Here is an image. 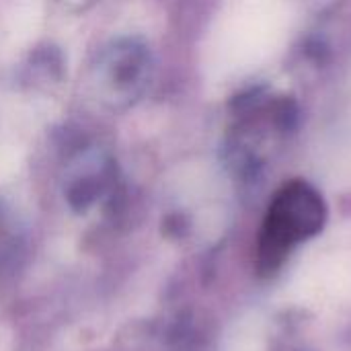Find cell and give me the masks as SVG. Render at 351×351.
Returning a JSON list of instances; mask_svg holds the SVG:
<instances>
[{
  "label": "cell",
  "mask_w": 351,
  "mask_h": 351,
  "mask_svg": "<svg viewBox=\"0 0 351 351\" xmlns=\"http://www.w3.org/2000/svg\"><path fill=\"white\" fill-rule=\"evenodd\" d=\"M288 31L284 0H226L206 37V76L226 82L261 68L282 51Z\"/></svg>",
  "instance_id": "obj_1"
},
{
  "label": "cell",
  "mask_w": 351,
  "mask_h": 351,
  "mask_svg": "<svg viewBox=\"0 0 351 351\" xmlns=\"http://www.w3.org/2000/svg\"><path fill=\"white\" fill-rule=\"evenodd\" d=\"M41 25V4L39 0H25L21 4H16L10 14L6 16L4 25H2V37L0 43L10 49H23L27 43L33 41V37L37 35Z\"/></svg>",
  "instance_id": "obj_2"
}]
</instances>
